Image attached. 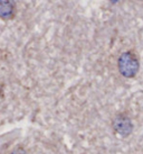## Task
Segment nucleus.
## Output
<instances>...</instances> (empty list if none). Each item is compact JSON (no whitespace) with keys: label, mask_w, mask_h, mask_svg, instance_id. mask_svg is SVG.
<instances>
[{"label":"nucleus","mask_w":143,"mask_h":154,"mask_svg":"<svg viewBox=\"0 0 143 154\" xmlns=\"http://www.w3.org/2000/svg\"><path fill=\"white\" fill-rule=\"evenodd\" d=\"M118 68L120 73L124 78H133L139 71V60L132 51L124 52L118 57Z\"/></svg>","instance_id":"1"},{"label":"nucleus","mask_w":143,"mask_h":154,"mask_svg":"<svg viewBox=\"0 0 143 154\" xmlns=\"http://www.w3.org/2000/svg\"><path fill=\"white\" fill-rule=\"evenodd\" d=\"M112 127L114 132L122 137L129 136L133 131V124L132 120L125 114H118L112 120Z\"/></svg>","instance_id":"2"},{"label":"nucleus","mask_w":143,"mask_h":154,"mask_svg":"<svg viewBox=\"0 0 143 154\" xmlns=\"http://www.w3.org/2000/svg\"><path fill=\"white\" fill-rule=\"evenodd\" d=\"M17 13V7L15 0H0V19L11 20Z\"/></svg>","instance_id":"3"},{"label":"nucleus","mask_w":143,"mask_h":154,"mask_svg":"<svg viewBox=\"0 0 143 154\" xmlns=\"http://www.w3.org/2000/svg\"><path fill=\"white\" fill-rule=\"evenodd\" d=\"M9 154H29V153L24 147H16V149H13Z\"/></svg>","instance_id":"4"},{"label":"nucleus","mask_w":143,"mask_h":154,"mask_svg":"<svg viewBox=\"0 0 143 154\" xmlns=\"http://www.w3.org/2000/svg\"><path fill=\"white\" fill-rule=\"evenodd\" d=\"M111 1H113V2H116V1H118V0H111Z\"/></svg>","instance_id":"5"}]
</instances>
